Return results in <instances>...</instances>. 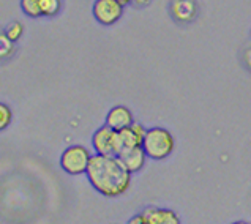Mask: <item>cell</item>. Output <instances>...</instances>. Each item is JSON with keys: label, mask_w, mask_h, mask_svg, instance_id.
Returning <instances> with one entry per match:
<instances>
[{"label": "cell", "mask_w": 251, "mask_h": 224, "mask_svg": "<svg viewBox=\"0 0 251 224\" xmlns=\"http://www.w3.org/2000/svg\"><path fill=\"white\" fill-rule=\"evenodd\" d=\"M3 33L14 43V41H18L21 37H23V33H24V25L21 24V23H18V21H14V23H11L8 27L5 28V32H3Z\"/></svg>", "instance_id": "5bb4252c"}, {"label": "cell", "mask_w": 251, "mask_h": 224, "mask_svg": "<svg viewBox=\"0 0 251 224\" xmlns=\"http://www.w3.org/2000/svg\"><path fill=\"white\" fill-rule=\"evenodd\" d=\"M174 147H176L174 136L166 128H160V126L149 128L144 137V142H142V149H144L147 158L153 161L166 160L172 151H174Z\"/></svg>", "instance_id": "7a4b0ae2"}, {"label": "cell", "mask_w": 251, "mask_h": 224, "mask_svg": "<svg viewBox=\"0 0 251 224\" xmlns=\"http://www.w3.org/2000/svg\"><path fill=\"white\" fill-rule=\"evenodd\" d=\"M147 129L144 128L142 124H134L130 128H125L122 131H116V141H114V155L120 156L125 151L136 149V147H142V142H144Z\"/></svg>", "instance_id": "277c9868"}, {"label": "cell", "mask_w": 251, "mask_h": 224, "mask_svg": "<svg viewBox=\"0 0 251 224\" xmlns=\"http://www.w3.org/2000/svg\"><path fill=\"white\" fill-rule=\"evenodd\" d=\"M85 175L93 190L104 198H119L131 185V172L116 155H93Z\"/></svg>", "instance_id": "6da1fadb"}, {"label": "cell", "mask_w": 251, "mask_h": 224, "mask_svg": "<svg viewBox=\"0 0 251 224\" xmlns=\"http://www.w3.org/2000/svg\"><path fill=\"white\" fill-rule=\"evenodd\" d=\"M142 215L147 218L149 224H180L178 215L171 208L149 207L142 212Z\"/></svg>", "instance_id": "9c48e42d"}, {"label": "cell", "mask_w": 251, "mask_h": 224, "mask_svg": "<svg viewBox=\"0 0 251 224\" xmlns=\"http://www.w3.org/2000/svg\"><path fill=\"white\" fill-rule=\"evenodd\" d=\"M40 10L41 16L52 18L55 14H59V11L62 10V0H41Z\"/></svg>", "instance_id": "8fae6325"}, {"label": "cell", "mask_w": 251, "mask_h": 224, "mask_svg": "<svg viewBox=\"0 0 251 224\" xmlns=\"http://www.w3.org/2000/svg\"><path fill=\"white\" fill-rule=\"evenodd\" d=\"M117 2H119L120 5H124V6H125V5H128V3H131V0H117Z\"/></svg>", "instance_id": "d6986e66"}, {"label": "cell", "mask_w": 251, "mask_h": 224, "mask_svg": "<svg viewBox=\"0 0 251 224\" xmlns=\"http://www.w3.org/2000/svg\"><path fill=\"white\" fill-rule=\"evenodd\" d=\"M133 124H134L133 112L126 106H114L106 114L104 125L114 129V131H122L125 128H130Z\"/></svg>", "instance_id": "52a82bcc"}, {"label": "cell", "mask_w": 251, "mask_h": 224, "mask_svg": "<svg viewBox=\"0 0 251 224\" xmlns=\"http://www.w3.org/2000/svg\"><path fill=\"white\" fill-rule=\"evenodd\" d=\"M126 224H149V221H147V218H146L144 215L139 213V215H134L133 218L128 220Z\"/></svg>", "instance_id": "2e32d148"}, {"label": "cell", "mask_w": 251, "mask_h": 224, "mask_svg": "<svg viewBox=\"0 0 251 224\" xmlns=\"http://www.w3.org/2000/svg\"><path fill=\"white\" fill-rule=\"evenodd\" d=\"M119 158L122 160V163L125 164V168L131 172V174L139 172L146 166V161L149 160L142 147H136V149L128 150V151H125V153H122Z\"/></svg>", "instance_id": "30bf717a"}, {"label": "cell", "mask_w": 251, "mask_h": 224, "mask_svg": "<svg viewBox=\"0 0 251 224\" xmlns=\"http://www.w3.org/2000/svg\"><path fill=\"white\" fill-rule=\"evenodd\" d=\"M92 156L84 146H70L60 155V168L70 175H82L89 169Z\"/></svg>", "instance_id": "3957f363"}, {"label": "cell", "mask_w": 251, "mask_h": 224, "mask_svg": "<svg viewBox=\"0 0 251 224\" xmlns=\"http://www.w3.org/2000/svg\"><path fill=\"white\" fill-rule=\"evenodd\" d=\"M93 18L101 25H112L119 23V19L124 14V5H120L117 0H95L92 5Z\"/></svg>", "instance_id": "5b68a950"}, {"label": "cell", "mask_w": 251, "mask_h": 224, "mask_svg": "<svg viewBox=\"0 0 251 224\" xmlns=\"http://www.w3.org/2000/svg\"><path fill=\"white\" fill-rule=\"evenodd\" d=\"M40 3L41 0H21V10L28 18H40L41 16Z\"/></svg>", "instance_id": "7c38bea8"}, {"label": "cell", "mask_w": 251, "mask_h": 224, "mask_svg": "<svg viewBox=\"0 0 251 224\" xmlns=\"http://www.w3.org/2000/svg\"><path fill=\"white\" fill-rule=\"evenodd\" d=\"M114 141H116V131L109 126H100L92 136V147L95 155H114Z\"/></svg>", "instance_id": "8992f818"}, {"label": "cell", "mask_w": 251, "mask_h": 224, "mask_svg": "<svg viewBox=\"0 0 251 224\" xmlns=\"http://www.w3.org/2000/svg\"><path fill=\"white\" fill-rule=\"evenodd\" d=\"M13 122V111L8 104L0 103V131H5Z\"/></svg>", "instance_id": "4fadbf2b"}, {"label": "cell", "mask_w": 251, "mask_h": 224, "mask_svg": "<svg viewBox=\"0 0 251 224\" xmlns=\"http://www.w3.org/2000/svg\"><path fill=\"white\" fill-rule=\"evenodd\" d=\"M245 62H247L248 67L251 68V49L247 50V54H245Z\"/></svg>", "instance_id": "ac0fdd59"}, {"label": "cell", "mask_w": 251, "mask_h": 224, "mask_svg": "<svg viewBox=\"0 0 251 224\" xmlns=\"http://www.w3.org/2000/svg\"><path fill=\"white\" fill-rule=\"evenodd\" d=\"M232 224H247L245 221H235V223H232Z\"/></svg>", "instance_id": "ffe728a7"}, {"label": "cell", "mask_w": 251, "mask_h": 224, "mask_svg": "<svg viewBox=\"0 0 251 224\" xmlns=\"http://www.w3.org/2000/svg\"><path fill=\"white\" fill-rule=\"evenodd\" d=\"M14 50V43L6 37L5 33H0V59L10 57Z\"/></svg>", "instance_id": "9a60e30c"}, {"label": "cell", "mask_w": 251, "mask_h": 224, "mask_svg": "<svg viewBox=\"0 0 251 224\" xmlns=\"http://www.w3.org/2000/svg\"><path fill=\"white\" fill-rule=\"evenodd\" d=\"M171 11L180 23H191L198 14V3L196 0H172Z\"/></svg>", "instance_id": "ba28073f"}, {"label": "cell", "mask_w": 251, "mask_h": 224, "mask_svg": "<svg viewBox=\"0 0 251 224\" xmlns=\"http://www.w3.org/2000/svg\"><path fill=\"white\" fill-rule=\"evenodd\" d=\"M150 2H152V0H131V3H134L136 6H146Z\"/></svg>", "instance_id": "e0dca14e"}]
</instances>
